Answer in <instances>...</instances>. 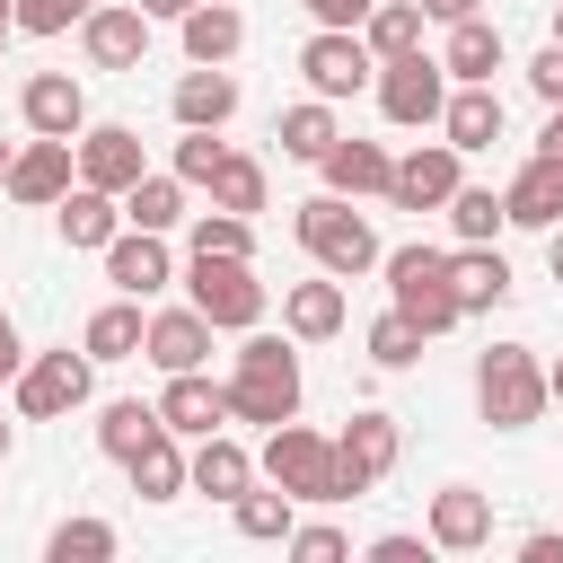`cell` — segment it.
<instances>
[{"label":"cell","instance_id":"74e56055","mask_svg":"<svg viewBox=\"0 0 563 563\" xmlns=\"http://www.w3.org/2000/svg\"><path fill=\"white\" fill-rule=\"evenodd\" d=\"M44 554H53V563H106V554H114V528H106V519H62V528L44 537Z\"/></svg>","mask_w":563,"mask_h":563},{"label":"cell","instance_id":"f6af8a7d","mask_svg":"<svg viewBox=\"0 0 563 563\" xmlns=\"http://www.w3.org/2000/svg\"><path fill=\"white\" fill-rule=\"evenodd\" d=\"M528 79H537V97H545V106H563V44H545V53L528 62Z\"/></svg>","mask_w":563,"mask_h":563},{"label":"cell","instance_id":"f1b7e54d","mask_svg":"<svg viewBox=\"0 0 563 563\" xmlns=\"http://www.w3.org/2000/svg\"><path fill=\"white\" fill-rule=\"evenodd\" d=\"M185 475H194V484H202L211 501H238V493L255 484V457H246L238 440H220V431H202V449H194V466H185Z\"/></svg>","mask_w":563,"mask_h":563},{"label":"cell","instance_id":"e575fe53","mask_svg":"<svg viewBox=\"0 0 563 563\" xmlns=\"http://www.w3.org/2000/svg\"><path fill=\"white\" fill-rule=\"evenodd\" d=\"M158 431H167V422H158V405H141V396H123V405L97 413V449H106V457H132V449L158 440Z\"/></svg>","mask_w":563,"mask_h":563},{"label":"cell","instance_id":"91938a15","mask_svg":"<svg viewBox=\"0 0 563 563\" xmlns=\"http://www.w3.org/2000/svg\"><path fill=\"white\" fill-rule=\"evenodd\" d=\"M554 44H563V9H554Z\"/></svg>","mask_w":563,"mask_h":563},{"label":"cell","instance_id":"83f0119b","mask_svg":"<svg viewBox=\"0 0 563 563\" xmlns=\"http://www.w3.org/2000/svg\"><path fill=\"white\" fill-rule=\"evenodd\" d=\"M449 282H457V308H501V299H510L501 246H457V255H449Z\"/></svg>","mask_w":563,"mask_h":563},{"label":"cell","instance_id":"ab89813d","mask_svg":"<svg viewBox=\"0 0 563 563\" xmlns=\"http://www.w3.org/2000/svg\"><path fill=\"white\" fill-rule=\"evenodd\" d=\"M194 246L202 255H255V229H246V211H202L194 220Z\"/></svg>","mask_w":563,"mask_h":563},{"label":"cell","instance_id":"b9f144b4","mask_svg":"<svg viewBox=\"0 0 563 563\" xmlns=\"http://www.w3.org/2000/svg\"><path fill=\"white\" fill-rule=\"evenodd\" d=\"M18 9V35H62V26H79L97 0H9Z\"/></svg>","mask_w":563,"mask_h":563},{"label":"cell","instance_id":"3957f363","mask_svg":"<svg viewBox=\"0 0 563 563\" xmlns=\"http://www.w3.org/2000/svg\"><path fill=\"white\" fill-rule=\"evenodd\" d=\"M378 273H387V290H396V317H413L422 334H449V325L466 317L440 246H387V255H378Z\"/></svg>","mask_w":563,"mask_h":563},{"label":"cell","instance_id":"9a60e30c","mask_svg":"<svg viewBox=\"0 0 563 563\" xmlns=\"http://www.w3.org/2000/svg\"><path fill=\"white\" fill-rule=\"evenodd\" d=\"M431 545H449V554L493 545V493H475V484H440V493H431Z\"/></svg>","mask_w":563,"mask_h":563},{"label":"cell","instance_id":"f546056e","mask_svg":"<svg viewBox=\"0 0 563 563\" xmlns=\"http://www.w3.org/2000/svg\"><path fill=\"white\" fill-rule=\"evenodd\" d=\"M114 229H123V202H114L106 185H70V194H62V238H70V246H106Z\"/></svg>","mask_w":563,"mask_h":563},{"label":"cell","instance_id":"7a4b0ae2","mask_svg":"<svg viewBox=\"0 0 563 563\" xmlns=\"http://www.w3.org/2000/svg\"><path fill=\"white\" fill-rule=\"evenodd\" d=\"M545 405H554V396H545V361H537L528 343H493V352L475 361V413H484L493 431H528Z\"/></svg>","mask_w":563,"mask_h":563},{"label":"cell","instance_id":"8fae6325","mask_svg":"<svg viewBox=\"0 0 563 563\" xmlns=\"http://www.w3.org/2000/svg\"><path fill=\"white\" fill-rule=\"evenodd\" d=\"M387 194H396L405 211H440V202L457 194V150H449V141H413V150L387 167Z\"/></svg>","mask_w":563,"mask_h":563},{"label":"cell","instance_id":"8d00e7d4","mask_svg":"<svg viewBox=\"0 0 563 563\" xmlns=\"http://www.w3.org/2000/svg\"><path fill=\"white\" fill-rule=\"evenodd\" d=\"M440 211L457 220V238H466V246H493V229L510 220V211H501V194H484V185H457V194H449Z\"/></svg>","mask_w":563,"mask_h":563},{"label":"cell","instance_id":"f5cc1de1","mask_svg":"<svg viewBox=\"0 0 563 563\" xmlns=\"http://www.w3.org/2000/svg\"><path fill=\"white\" fill-rule=\"evenodd\" d=\"M194 0H141V18H185Z\"/></svg>","mask_w":563,"mask_h":563},{"label":"cell","instance_id":"1f68e13d","mask_svg":"<svg viewBox=\"0 0 563 563\" xmlns=\"http://www.w3.org/2000/svg\"><path fill=\"white\" fill-rule=\"evenodd\" d=\"M361 44H369L378 62H387V53H422V9H413V0H369Z\"/></svg>","mask_w":563,"mask_h":563},{"label":"cell","instance_id":"5bb4252c","mask_svg":"<svg viewBox=\"0 0 563 563\" xmlns=\"http://www.w3.org/2000/svg\"><path fill=\"white\" fill-rule=\"evenodd\" d=\"M141 352L158 361V369H202L211 361V317L185 299V308H158L150 325H141Z\"/></svg>","mask_w":563,"mask_h":563},{"label":"cell","instance_id":"680465c9","mask_svg":"<svg viewBox=\"0 0 563 563\" xmlns=\"http://www.w3.org/2000/svg\"><path fill=\"white\" fill-rule=\"evenodd\" d=\"M0 457H9V422H0Z\"/></svg>","mask_w":563,"mask_h":563},{"label":"cell","instance_id":"9f6ffc18","mask_svg":"<svg viewBox=\"0 0 563 563\" xmlns=\"http://www.w3.org/2000/svg\"><path fill=\"white\" fill-rule=\"evenodd\" d=\"M554 282H563V220H554Z\"/></svg>","mask_w":563,"mask_h":563},{"label":"cell","instance_id":"4316f807","mask_svg":"<svg viewBox=\"0 0 563 563\" xmlns=\"http://www.w3.org/2000/svg\"><path fill=\"white\" fill-rule=\"evenodd\" d=\"M176 220H185V176H150V167H141V176L123 185V229H158V238H167Z\"/></svg>","mask_w":563,"mask_h":563},{"label":"cell","instance_id":"30bf717a","mask_svg":"<svg viewBox=\"0 0 563 563\" xmlns=\"http://www.w3.org/2000/svg\"><path fill=\"white\" fill-rule=\"evenodd\" d=\"M396 449H405V431H396V413H378V405H361L343 431H334V466H343V501L352 493H369L387 466H396Z\"/></svg>","mask_w":563,"mask_h":563},{"label":"cell","instance_id":"4dcf8cb0","mask_svg":"<svg viewBox=\"0 0 563 563\" xmlns=\"http://www.w3.org/2000/svg\"><path fill=\"white\" fill-rule=\"evenodd\" d=\"M141 325H150V317H141V299H106V308L88 317L79 352H88V361H132V352H141Z\"/></svg>","mask_w":563,"mask_h":563},{"label":"cell","instance_id":"d590c367","mask_svg":"<svg viewBox=\"0 0 563 563\" xmlns=\"http://www.w3.org/2000/svg\"><path fill=\"white\" fill-rule=\"evenodd\" d=\"M325 141H334V97H308V106L282 114V150L290 158H325Z\"/></svg>","mask_w":563,"mask_h":563},{"label":"cell","instance_id":"836d02e7","mask_svg":"<svg viewBox=\"0 0 563 563\" xmlns=\"http://www.w3.org/2000/svg\"><path fill=\"white\" fill-rule=\"evenodd\" d=\"M202 185H211V211H264V167L246 150H220V167Z\"/></svg>","mask_w":563,"mask_h":563},{"label":"cell","instance_id":"ee69618b","mask_svg":"<svg viewBox=\"0 0 563 563\" xmlns=\"http://www.w3.org/2000/svg\"><path fill=\"white\" fill-rule=\"evenodd\" d=\"M282 545H290L299 563H343V554H352V537H343V528H290Z\"/></svg>","mask_w":563,"mask_h":563},{"label":"cell","instance_id":"ac0fdd59","mask_svg":"<svg viewBox=\"0 0 563 563\" xmlns=\"http://www.w3.org/2000/svg\"><path fill=\"white\" fill-rule=\"evenodd\" d=\"M18 202H62L70 194V141H53V132H35L26 150H9V176H0Z\"/></svg>","mask_w":563,"mask_h":563},{"label":"cell","instance_id":"7bdbcfd3","mask_svg":"<svg viewBox=\"0 0 563 563\" xmlns=\"http://www.w3.org/2000/svg\"><path fill=\"white\" fill-rule=\"evenodd\" d=\"M220 150H229V141H211V132H194V123H185V141H176V176H185V185H202V176L220 167Z\"/></svg>","mask_w":563,"mask_h":563},{"label":"cell","instance_id":"d6a6232c","mask_svg":"<svg viewBox=\"0 0 563 563\" xmlns=\"http://www.w3.org/2000/svg\"><path fill=\"white\" fill-rule=\"evenodd\" d=\"M123 466H132V493H141V501H167V493H185V457H176V431L141 440Z\"/></svg>","mask_w":563,"mask_h":563},{"label":"cell","instance_id":"681fc988","mask_svg":"<svg viewBox=\"0 0 563 563\" xmlns=\"http://www.w3.org/2000/svg\"><path fill=\"white\" fill-rule=\"evenodd\" d=\"M18 361H26V352H18V325H9V308H0V378H18Z\"/></svg>","mask_w":563,"mask_h":563},{"label":"cell","instance_id":"7c38bea8","mask_svg":"<svg viewBox=\"0 0 563 563\" xmlns=\"http://www.w3.org/2000/svg\"><path fill=\"white\" fill-rule=\"evenodd\" d=\"M106 282H123V299H150V290H167V282H176V255H167V238H158V229H114V238H106Z\"/></svg>","mask_w":563,"mask_h":563},{"label":"cell","instance_id":"6da1fadb","mask_svg":"<svg viewBox=\"0 0 563 563\" xmlns=\"http://www.w3.org/2000/svg\"><path fill=\"white\" fill-rule=\"evenodd\" d=\"M220 387H229V413H238V422H264V431H273V422L299 413V352H290L282 334H246Z\"/></svg>","mask_w":563,"mask_h":563},{"label":"cell","instance_id":"7402d4cb","mask_svg":"<svg viewBox=\"0 0 563 563\" xmlns=\"http://www.w3.org/2000/svg\"><path fill=\"white\" fill-rule=\"evenodd\" d=\"M238 114V79L220 70V62H194L185 79H176V123H194V132H220Z\"/></svg>","mask_w":563,"mask_h":563},{"label":"cell","instance_id":"ffe728a7","mask_svg":"<svg viewBox=\"0 0 563 563\" xmlns=\"http://www.w3.org/2000/svg\"><path fill=\"white\" fill-rule=\"evenodd\" d=\"M158 422H167V431H220V422H229V387H211L202 369H167Z\"/></svg>","mask_w":563,"mask_h":563},{"label":"cell","instance_id":"cb8c5ba5","mask_svg":"<svg viewBox=\"0 0 563 563\" xmlns=\"http://www.w3.org/2000/svg\"><path fill=\"white\" fill-rule=\"evenodd\" d=\"M449 79H493L501 70V26L475 9V18H449V53H440Z\"/></svg>","mask_w":563,"mask_h":563},{"label":"cell","instance_id":"5b68a950","mask_svg":"<svg viewBox=\"0 0 563 563\" xmlns=\"http://www.w3.org/2000/svg\"><path fill=\"white\" fill-rule=\"evenodd\" d=\"M264 475H273L290 501H343V466H334V440H325V431L273 422V440H264Z\"/></svg>","mask_w":563,"mask_h":563},{"label":"cell","instance_id":"277c9868","mask_svg":"<svg viewBox=\"0 0 563 563\" xmlns=\"http://www.w3.org/2000/svg\"><path fill=\"white\" fill-rule=\"evenodd\" d=\"M290 229H299V246H308L325 273H343V282H352V273H369V264L387 255V246H378V229H369L361 211H343V194H308Z\"/></svg>","mask_w":563,"mask_h":563},{"label":"cell","instance_id":"8992f818","mask_svg":"<svg viewBox=\"0 0 563 563\" xmlns=\"http://www.w3.org/2000/svg\"><path fill=\"white\" fill-rule=\"evenodd\" d=\"M185 290H194V308L211 317V334H238V325L264 317V282L246 273V255H202V246H194Z\"/></svg>","mask_w":563,"mask_h":563},{"label":"cell","instance_id":"816d5d0a","mask_svg":"<svg viewBox=\"0 0 563 563\" xmlns=\"http://www.w3.org/2000/svg\"><path fill=\"white\" fill-rule=\"evenodd\" d=\"M422 18H475V0H413Z\"/></svg>","mask_w":563,"mask_h":563},{"label":"cell","instance_id":"6f0895ef","mask_svg":"<svg viewBox=\"0 0 563 563\" xmlns=\"http://www.w3.org/2000/svg\"><path fill=\"white\" fill-rule=\"evenodd\" d=\"M0 176H9V141H0Z\"/></svg>","mask_w":563,"mask_h":563},{"label":"cell","instance_id":"ba28073f","mask_svg":"<svg viewBox=\"0 0 563 563\" xmlns=\"http://www.w3.org/2000/svg\"><path fill=\"white\" fill-rule=\"evenodd\" d=\"M299 70H308L317 97H352V88L378 79V53L361 44V26H317V35L299 44Z\"/></svg>","mask_w":563,"mask_h":563},{"label":"cell","instance_id":"f35d334b","mask_svg":"<svg viewBox=\"0 0 563 563\" xmlns=\"http://www.w3.org/2000/svg\"><path fill=\"white\" fill-rule=\"evenodd\" d=\"M238 537H290V493L273 484V493H238Z\"/></svg>","mask_w":563,"mask_h":563},{"label":"cell","instance_id":"44dd1931","mask_svg":"<svg viewBox=\"0 0 563 563\" xmlns=\"http://www.w3.org/2000/svg\"><path fill=\"white\" fill-rule=\"evenodd\" d=\"M501 211H510L519 229H554V220H563V158H545V150H537V158L510 176Z\"/></svg>","mask_w":563,"mask_h":563},{"label":"cell","instance_id":"52a82bcc","mask_svg":"<svg viewBox=\"0 0 563 563\" xmlns=\"http://www.w3.org/2000/svg\"><path fill=\"white\" fill-rule=\"evenodd\" d=\"M440 106H449V70L431 62V53H387L378 62V114L387 123H440Z\"/></svg>","mask_w":563,"mask_h":563},{"label":"cell","instance_id":"4fadbf2b","mask_svg":"<svg viewBox=\"0 0 563 563\" xmlns=\"http://www.w3.org/2000/svg\"><path fill=\"white\" fill-rule=\"evenodd\" d=\"M18 114H26V132H53V141H70V132L88 123V88H79L70 70H35V79L18 88Z\"/></svg>","mask_w":563,"mask_h":563},{"label":"cell","instance_id":"9c48e42d","mask_svg":"<svg viewBox=\"0 0 563 563\" xmlns=\"http://www.w3.org/2000/svg\"><path fill=\"white\" fill-rule=\"evenodd\" d=\"M88 352H35V361H18V413H35V422H53V413H70V405H88Z\"/></svg>","mask_w":563,"mask_h":563},{"label":"cell","instance_id":"2e32d148","mask_svg":"<svg viewBox=\"0 0 563 563\" xmlns=\"http://www.w3.org/2000/svg\"><path fill=\"white\" fill-rule=\"evenodd\" d=\"M79 44H88L97 70H132V62L150 53V18H141V0H132V9H88V18H79Z\"/></svg>","mask_w":563,"mask_h":563},{"label":"cell","instance_id":"d4e9b609","mask_svg":"<svg viewBox=\"0 0 563 563\" xmlns=\"http://www.w3.org/2000/svg\"><path fill=\"white\" fill-rule=\"evenodd\" d=\"M282 325H290L299 343H325V334L343 325V273H334V282H290V290H282Z\"/></svg>","mask_w":563,"mask_h":563},{"label":"cell","instance_id":"603a6c76","mask_svg":"<svg viewBox=\"0 0 563 563\" xmlns=\"http://www.w3.org/2000/svg\"><path fill=\"white\" fill-rule=\"evenodd\" d=\"M317 167H325V185H334V194H387V167H396V158H387L378 141H352V132H334Z\"/></svg>","mask_w":563,"mask_h":563},{"label":"cell","instance_id":"7dc6e473","mask_svg":"<svg viewBox=\"0 0 563 563\" xmlns=\"http://www.w3.org/2000/svg\"><path fill=\"white\" fill-rule=\"evenodd\" d=\"M308 18H317V26H361L369 0H308Z\"/></svg>","mask_w":563,"mask_h":563},{"label":"cell","instance_id":"484cf974","mask_svg":"<svg viewBox=\"0 0 563 563\" xmlns=\"http://www.w3.org/2000/svg\"><path fill=\"white\" fill-rule=\"evenodd\" d=\"M176 26H185V53H194V62H229V53L246 44V18H238L229 0H194Z\"/></svg>","mask_w":563,"mask_h":563},{"label":"cell","instance_id":"c3c4849f","mask_svg":"<svg viewBox=\"0 0 563 563\" xmlns=\"http://www.w3.org/2000/svg\"><path fill=\"white\" fill-rule=\"evenodd\" d=\"M519 554H528V563H563V537H554V528H537V537H519Z\"/></svg>","mask_w":563,"mask_h":563},{"label":"cell","instance_id":"db71d44e","mask_svg":"<svg viewBox=\"0 0 563 563\" xmlns=\"http://www.w3.org/2000/svg\"><path fill=\"white\" fill-rule=\"evenodd\" d=\"M545 396H554V405H563V352H554V361H545Z\"/></svg>","mask_w":563,"mask_h":563},{"label":"cell","instance_id":"f907efd6","mask_svg":"<svg viewBox=\"0 0 563 563\" xmlns=\"http://www.w3.org/2000/svg\"><path fill=\"white\" fill-rule=\"evenodd\" d=\"M537 150H545V158H563V106L545 114V132H537Z\"/></svg>","mask_w":563,"mask_h":563},{"label":"cell","instance_id":"e0dca14e","mask_svg":"<svg viewBox=\"0 0 563 563\" xmlns=\"http://www.w3.org/2000/svg\"><path fill=\"white\" fill-rule=\"evenodd\" d=\"M132 176H141V132H132V123H88V132H79V185L123 194Z\"/></svg>","mask_w":563,"mask_h":563},{"label":"cell","instance_id":"60d3db41","mask_svg":"<svg viewBox=\"0 0 563 563\" xmlns=\"http://www.w3.org/2000/svg\"><path fill=\"white\" fill-rule=\"evenodd\" d=\"M413 352H422V325H413V317H396V308H387V317H378V325H369V361H378V369H405V361H413Z\"/></svg>","mask_w":563,"mask_h":563},{"label":"cell","instance_id":"11a10c76","mask_svg":"<svg viewBox=\"0 0 563 563\" xmlns=\"http://www.w3.org/2000/svg\"><path fill=\"white\" fill-rule=\"evenodd\" d=\"M9 35H18V9H9V0H0V44H9Z\"/></svg>","mask_w":563,"mask_h":563},{"label":"cell","instance_id":"bcb514c9","mask_svg":"<svg viewBox=\"0 0 563 563\" xmlns=\"http://www.w3.org/2000/svg\"><path fill=\"white\" fill-rule=\"evenodd\" d=\"M369 563H422V537H405V528L396 537H369Z\"/></svg>","mask_w":563,"mask_h":563},{"label":"cell","instance_id":"d6986e66","mask_svg":"<svg viewBox=\"0 0 563 563\" xmlns=\"http://www.w3.org/2000/svg\"><path fill=\"white\" fill-rule=\"evenodd\" d=\"M440 132H449V150H493V141H501V97H493V79H457V97L440 106Z\"/></svg>","mask_w":563,"mask_h":563}]
</instances>
